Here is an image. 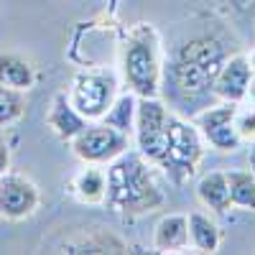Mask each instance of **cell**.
I'll use <instances>...</instances> for the list:
<instances>
[{"label": "cell", "mask_w": 255, "mask_h": 255, "mask_svg": "<svg viewBox=\"0 0 255 255\" xmlns=\"http://www.w3.org/2000/svg\"><path fill=\"white\" fill-rule=\"evenodd\" d=\"M227 56V41L217 33H199L186 38L174 54L163 56V102L189 118H194L207 105L217 102L215 79Z\"/></svg>", "instance_id": "1"}, {"label": "cell", "mask_w": 255, "mask_h": 255, "mask_svg": "<svg viewBox=\"0 0 255 255\" xmlns=\"http://www.w3.org/2000/svg\"><path fill=\"white\" fill-rule=\"evenodd\" d=\"M108 171V191L105 207L120 217H140L166 204V194L158 186L151 163L138 151H128L105 166Z\"/></svg>", "instance_id": "2"}, {"label": "cell", "mask_w": 255, "mask_h": 255, "mask_svg": "<svg viewBox=\"0 0 255 255\" xmlns=\"http://www.w3.org/2000/svg\"><path fill=\"white\" fill-rule=\"evenodd\" d=\"M120 79L138 97H161L163 51L161 38L151 26H135L120 51Z\"/></svg>", "instance_id": "3"}, {"label": "cell", "mask_w": 255, "mask_h": 255, "mask_svg": "<svg viewBox=\"0 0 255 255\" xmlns=\"http://www.w3.org/2000/svg\"><path fill=\"white\" fill-rule=\"evenodd\" d=\"M204 138L194 120H186L179 113H171L166 125V135L156 158V168L168 176V181L181 186L197 174V168L204 158Z\"/></svg>", "instance_id": "4"}, {"label": "cell", "mask_w": 255, "mask_h": 255, "mask_svg": "<svg viewBox=\"0 0 255 255\" xmlns=\"http://www.w3.org/2000/svg\"><path fill=\"white\" fill-rule=\"evenodd\" d=\"M120 82L113 69H82L74 74L67 97L87 120H102L120 95Z\"/></svg>", "instance_id": "5"}, {"label": "cell", "mask_w": 255, "mask_h": 255, "mask_svg": "<svg viewBox=\"0 0 255 255\" xmlns=\"http://www.w3.org/2000/svg\"><path fill=\"white\" fill-rule=\"evenodd\" d=\"M69 145H72V153L82 163L108 166L130 148V135L115 130V128H110V125H105L102 120H90L69 140Z\"/></svg>", "instance_id": "6"}, {"label": "cell", "mask_w": 255, "mask_h": 255, "mask_svg": "<svg viewBox=\"0 0 255 255\" xmlns=\"http://www.w3.org/2000/svg\"><path fill=\"white\" fill-rule=\"evenodd\" d=\"M171 108L161 100V97H138V115H135V130H133V140H135V151L148 161L156 163L161 143L166 135V125L171 118Z\"/></svg>", "instance_id": "7"}, {"label": "cell", "mask_w": 255, "mask_h": 255, "mask_svg": "<svg viewBox=\"0 0 255 255\" xmlns=\"http://www.w3.org/2000/svg\"><path fill=\"white\" fill-rule=\"evenodd\" d=\"M235 102H212L204 110H199L194 118V125L199 128V133L209 148H215L220 153H232L243 145L238 130H235Z\"/></svg>", "instance_id": "8"}, {"label": "cell", "mask_w": 255, "mask_h": 255, "mask_svg": "<svg viewBox=\"0 0 255 255\" xmlns=\"http://www.w3.org/2000/svg\"><path fill=\"white\" fill-rule=\"evenodd\" d=\"M41 204V191L38 186L23 176V174H13L5 171L0 176V217L20 222L36 215V209Z\"/></svg>", "instance_id": "9"}, {"label": "cell", "mask_w": 255, "mask_h": 255, "mask_svg": "<svg viewBox=\"0 0 255 255\" xmlns=\"http://www.w3.org/2000/svg\"><path fill=\"white\" fill-rule=\"evenodd\" d=\"M253 67H250V59L248 54H230L225 59V64L217 72L215 79V97L222 102H245L248 87H250V79H253Z\"/></svg>", "instance_id": "10"}, {"label": "cell", "mask_w": 255, "mask_h": 255, "mask_svg": "<svg viewBox=\"0 0 255 255\" xmlns=\"http://www.w3.org/2000/svg\"><path fill=\"white\" fill-rule=\"evenodd\" d=\"M153 250L156 253L189 250V215H181V212L163 215L153 227Z\"/></svg>", "instance_id": "11"}, {"label": "cell", "mask_w": 255, "mask_h": 255, "mask_svg": "<svg viewBox=\"0 0 255 255\" xmlns=\"http://www.w3.org/2000/svg\"><path fill=\"white\" fill-rule=\"evenodd\" d=\"M87 123H90V120L74 108L64 92H59V95L51 100V108H49V113H46V125L51 128V133H54L56 138H61V140L69 143Z\"/></svg>", "instance_id": "12"}, {"label": "cell", "mask_w": 255, "mask_h": 255, "mask_svg": "<svg viewBox=\"0 0 255 255\" xmlns=\"http://www.w3.org/2000/svg\"><path fill=\"white\" fill-rule=\"evenodd\" d=\"M72 191L84 204H102L105 191H108V171H105V166L84 163L72 179Z\"/></svg>", "instance_id": "13"}, {"label": "cell", "mask_w": 255, "mask_h": 255, "mask_svg": "<svg viewBox=\"0 0 255 255\" xmlns=\"http://www.w3.org/2000/svg\"><path fill=\"white\" fill-rule=\"evenodd\" d=\"M197 197L199 202L217 212V215H225V212L232 207L230 202V184H227V171H209L197 181Z\"/></svg>", "instance_id": "14"}, {"label": "cell", "mask_w": 255, "mask_h": 255, "mask_svg": "<svg viewBox=\"0 0 255 255\" xmlns=\"http://www.w3.org/2000/svg\"><path fill=\"white\" fill-rule=\"evenodd\" d=\"M0 84L28 92L33 84H36V69H33V64L28 59H23L20 54L0 51Z\"/></svg>", "instance_id": "15"}, {"label": "cell", "mask_w": 255, "mask_h": 255, "mask_svg": "<svg viewBox=\"0 0 255 255\" xmlns=\"http://www.w3.org/2000/svg\"><path fill=\"white\" fill-rule=\"evenodd\" d=\"M222 232L220 225L204 212H191L189 215V245L197 253H217L220 250Z\"/></svg>", "instance_id": "16"}, {"label": "cell", "mask_w": 255, "mask_h": 255, "mask_svg": "<svg viewBox=\"0 0 255 255\" xmlns=\"http://www.w3.org/2000/svg\"><path fill=\"white\" fill-rule=\"evenodd\" d=\"M135 115H138V95H133L130 90H125V92H120L115 97V102L110 105V110L102 115V123L133 138Z\"/></svg>", "instance_id": "17"}, {"label": "cell", "mask_w": 255, "mask_h": 255, "mask_svg": "<svg viewBox=\"0 0 255 255\" xmlns=\"http://www.w3.org/2000/svg\"><path fill=\"white\" fill-rule=\"evenodd\" d=\"M227 184H230L232 207L245 209V212H255V171L232 168V171H227Z\"/></svg>", "instance_id": "18"}, {"label": "cell", "mask_w": 255, "mask_h": 255, "mask_svg": "<svg viewBox=\"0 0 255 255\" xmlns=\"http://www.w3.org/2000/svg\"><path fill=\"white\" fill-rule=\"evenodd\" d=\"M61 253H128V245L105 230H97L92 238H79L77 243H64Z\"/></svg>", "instance_id": "19"}, {"label": "cell", "mask_w": 255, "mask_h": 255, "mask_svg": "<svg viewBox=\"0 0 255 255\" xmlns=\"http://www.w3.org/2000/svg\"><path fill=\"white\" fill-rule=\"evenodd\" d=\"M26 115V92L0 84V130L15 125Z\"/></svg>", "instance_id": "20"}, {"label": "cell", "mask_w": 255, "mask_h": 255, "mask_svg": "<svg viewBox=\"0 0 255 255\" xmlns=\"http://www.w3.org/2000/svg\"><path fill=\"white\" fill-rule=\"evenodd\" d=\"M235 130L240 135L243 143H250L255 138V108L250 105V108H240L235 110Z\"/></svg>", "instance_id": "21"}, {"label": "cell", "mask_w": 255, "mask_h": 255, "mask_svg": "<svg viewBox=\"0 0 255 255\" xmlns=\"http://www.w3.org/2000/svg\"><path fill=\"white\" fill-rule=\"evenodd\" d=\"M10 171V148L5 140H0V176Z\"/></svg>", "instance_id": "22"}, {"label": "cell", "mask_w": 255, "mask_h": 255, "mask_svg": "<svg viewBox=\"0 0 255 255\" xmlns=\"http://www.w3.org/2000/svg\"><path fill=\"white\" fill-rule=\"evenodd\" d=\"M245 100L255 108V74H253V79H250V87H248V95H245Z\"/></svg>", "instance_id": "23"}, {"label": "cell", "mask_w": 255, "mask_h": 255, "mask_svg": "<svg viewBox=\"0 0 255 255\" xmlns=\"http://www.w3.org/2000/svg\"><path fill=\"white\" fill-rule=\"evenodd\" d=\"M250 171H255V138L250 140Z\"/></svg>", "instance_id": "24"}, {"label": "cell", "mask_w": 255, "mask_h": 255, "mask_svg": "<svg viewBox=\"0 0 255 255\" xmlns=\"http://www.w3.org/2000/svg\"><path fill=\"white\" fill-rule=\"evenodd\" d=\"M248 59H250V67H253V72H255V49L248 54Z\"/></svg>", "instance_id": "25"}]
</instances>
